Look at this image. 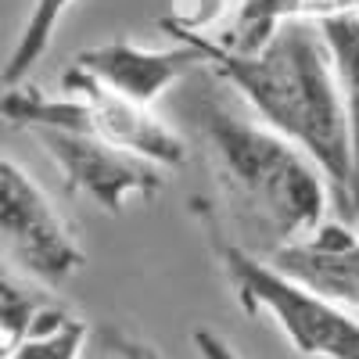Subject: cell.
<instances>
[{"instance_id": "6da1fadb", "label": "cell", "mask_w": 359, "mask_h": 359, "mask_svg": "<svg viewBox=\"0 0 359 359\" xmlns=\"http://www.w3.org/2000/svg\"><path fill=\"white\" fill-rule=\"evenodd\" d=\"M172 40L191 43L201 54V65L212 69L255 118L302 147L331 184L338 216L355 223L348 118L320 22H280L277 33L252 50H237L201 33H176Z\"/></svg>"}, {"instance_id": "5bb4252c", "label": "cell", "mask_w": 359, "mask_h": 359, "mask_svg": "<svg viewBox=\"0 0 359 359\" xmlns=\"http://www.w3.org/2000/svg\"><path fill=\"white\" fill-rule=\"evenodd\" d=\"M40 298H33L29 291H22L11 277H4V309H0V327H4V348H11L25 331L33 316L40 313Z\"/></svg>"}, {"instance_id": "30bf717a", "label": "cell", "mask_w": 359, "mask_h": 359, "mask_svg": "<svg viewBox=\"0 0 359 359\" xmlns=\"http://www.w3.org/2000/svg\"><path fill=\"white\" fill-rule=\"evenodd\" d=\"M320 29H323L327 47H331L338 83H341L348 144H352V205H355V219H359V15L323 18Z\"/></svg>"}, {"instance_id": "7a4b0ae2", "label": "cell", "mask_w": 359, "mask_h": 359, "mask_svg": "<svg viewBox=\"0 0 359 359\" xmlns=\"http://www.w3.org/2000/svg\"><path fill=\"white\" fill-rule=\"evenodd\" d=\"M180 111L205 140L230 201L266 223L280 245L323 223L334 194L323 169L298 144L269 130L252 108L230 104L219 90H191Z\"/></svg>"}, {"instance_id": "52a82bcc", "label": "cell", "mask_w": 359, "mask_h": 359, "mask_svg": "<svg viewBox=\"0 0 359 359\" xmlns=\"http://www.w3.org/2000/svg\"><path fill=\"white\" fill-rule=\"evenodd\" d=\"M86 76H94L111 94H123L137 104H155L165 90H172L191 69L201 65V54L191 43L172 47H140L133 40H108L76 54Z\"/></svg>"}, {"instance_id": "5b68a950", "label": "cell", "mask_w": 359, "mask_h": 359, "mask_svg": "<svg viewBox=\"0 0 359 359\" xmlns=\"http://www.w3.org/2000/svg\"><path fill=\"white\" fill-rule=\"evenodd\" d=\"M36 144L65 176V184L104 212H123L133 194L151 198L165 184V169L108 144L90 130H36Z\"/></svg>"}, {"instance_id": "7c38bea8", "label": "cell", "mask_w": 359, "mask_h": 359, "mask_svg": "<svg viewBox=\"0 0 359 359\" xmlns=\"http://www.w3.org/2000/svg\"><path fill=\"white\" fill-rule=\"evenodd\" d=\"M76 0H33L25 11V22L18 29V36L11 43V54L4 62V86H18L29 79V72L36 69V62L47 54L57 25H62L65 11Z\"/></svg>"}, {"instance_id": "277c9868", "label": "cell", "mask_w": 359, "mask_h": 359, "mask_svg": "<svg viewBox=\"0 0 359 359\" xmlns=\"http://www.w3.org/2000/svg\"><path fill=\"white\" fill-rule=\"evenodd\" d=\"M0 233L15 266L47 287L69 284L86 266V255L54 201L15 158L0 162Z\"/></svg>"}, {"instance_id": "2e32d148", "label": "cell", "mask_w": 359, "mask_h": 359, "mask_svg": "<svg viewBox=\"0 0 359 359\" xmlns=\"http://www.w3.org/2000/svg\"><path fill=\"white\" fill-rule=\"evenodd\" d=\"M241 4H245V0H241Z\"/></svg>"}, {"instance_id": "ba28073f", "label": "cell", "mask_w": 359, "mask_h": 359, "mask_svg": "<svg viewBox=\"0 0 359 359\" xmlns=\"http://www.w3.org/2000/svg\"><path fill=\"white\" fill-rule=\"evenodd\" d=\"M273 262L352 313L359 309V233L345 223H320L306 237L277 245Z\"/></svg>"}, {"instance_id": "4fadbf2b", "label": "cell", "mask_w": 359, "mask_h": 359, "mask_svg": "<svg viewBox=\"0 0 359 359\" xmlns=\"http://www.w3.org/2000/svg\"><path fill=\"white\" fill-rule=\"evenodd\" d=\"M230 8V0H172V15L162 22L165 33H208Z\"/></svg>"}, {"instance_id": "8fae6325", "label": "cell", "mask_w": 359, "mask_h": 359, "mask_svg": "<svg viewBox=\"0 0 359 359\" xmlns=\"http://www.w3.org/2000/svg\"><path fill=\"white\" fill-rule=\"evenodd\" d=\"M86 352V323L65 309L40 306L29 331L4 348L8 359H83Z\"/></svg>"}, {"instance_id": "9c48e42d", "label": "cell", "mask_w": 359, "mask_h": 359, "mask_svg": "<svg viewBox=\"0 0 359 359\" xmlns=\"http://www.w3.org/2000/svg\"><path fill=\"white\" fill-rule=\"evenodd\" d=\"M359 0H245L233 22V36L226 40L237 50L259 47L269 33H277L280 22H323L334 15H355Z\"/></svg>"}, {"instance_id": "8992f818", "label": "cell", "mask_w": 359, "mask_h": 359, "mask_svg": "<svg viewBox=\"0 0 359 359\" xmlns=\"http://www.w3.org/2000/svg\"><path fill=\"white\" fill-rule=\"evenodd\" d=\"M62 90L86 104L90 130L108 144L123 147L130 155H140L162 169H180L187 162V140L180 137L165 118L151 111V104H137L123 94H111L94 76H86L79 65L65 69Z\"/></svg>"}, {"instance_id": "3957f363", "label": "cell", "mask_w": 359, "mask_h": 359, "mask_svg": "<svg viewBox=\"0 0 359 359\" xmlns=\"http://www.w3.org/2000/svg\"><path fill=\"white\" fill-rule=\"evenodd\" d=\"M223 273L245 313L266 316L306 359H359V316L284 273L273 259H255L233 241L216 245Z\"/></svg>"}, {"instance_id": "9a60e30c", "label": "cell", "mask_w": 359, "mask_h": 359, "mask_svg": "<svg viewBox=\"0 0 359 359\" xmlns=\"http://www.w3.org/2000/svg\"><path fill=\"white\" fill-rule=\"evenodd\" d=\"M191 341H194V348H198L201 359H241V355L230 348L226 338H219L216 331H208V327H198V331L191 334Z\"/></svg>"}]
</instances>
